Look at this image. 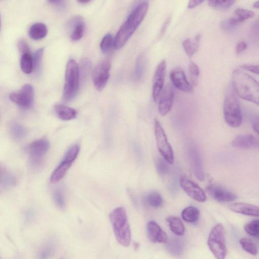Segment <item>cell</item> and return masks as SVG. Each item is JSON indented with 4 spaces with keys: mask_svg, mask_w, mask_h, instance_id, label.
<instances>
[{
    "mask_svg": "<svg viewBox=\"0 0 259 259\" xmlns=\"http://www.w3.org/2000/svg\"><path fill=\"white\" fill-rule=\"evenodd\" d=\"M232 84L238 96L259 106V82L239 69L232 73Z\"/></svg>",
    "mask_w": 259,
    "mask_h": 259,
    "instance_id": "cell-1",
    "label": "cell"
},
{
    "mask_svg": "<svg viewBox=\"0 0 259 259\" xmlns=\"http://www.w3.org/2000/svg\"><path fill=\"white\" fill-rule=\"evenodd\" d=\"M148 7V3L143 2L128 16L114 37L115 49L119 50L126 43L145 18Z\"/></svg>",
    "mask_w": 259,
    "mask_h": 259,
    "instance_id": "cell-2",
    "label": "cell"
},
{
    "mask_svg": "<svg viewBox=\"0 0 259 259\" xmlns=\"http://www.w3.org/2000/svg\"><path fill=\"white\" fill-rule=\"evenodd\" d=\"M109 218L117 242L123 246H129L131 232L125 209L122 207L114 209L110 212Z\"/></svg>",
    "mask_w": 259,
    "mask_h": 259,
    "instance_id": "cell-3",
    "label": "cell"
},
{
    "mask_svg": "<svg viewBox=\"0 0 259 259\" xmlns=\"http://www.w3.org/2000/svg\"><path fill=\"white\" fill-rule=\"evenodd\" d=\"M223 113L225 120L229 126L237 128L241 125V110L237 95L232 84L228 87L226 92Z\"/></svg>",
    "mask_w": 259,
    "mask_h": 259,
    "instance_id": "cell-4",
    "label": "cell"
},
{
    "mask_svg": "<svg viewBox=\"0 0 259 259\" xmlns=\"http://www.w3.org/2000/svg\"><path fill=\"white\" fill-rule=\"evenodd\" d=\"M80 71L76 61L70 60L66 65L65 83L63 89V99L70 101L77 95L79 89Z\"/></svg>",
    "mask_w": 259,
    "mask_h": 259,
    "instance_id": "cell-5",
    "label": "cell"
},
{
    "mask_svg": "<svg viewBox=\"0 0 259 259\" xmlns=\"http://www.w3.org/2000/svg\"><path fill=\"white\" fill-rule=\"evenodd\" d=\"M207 245L215 258H225L227 254L225 231L222 224H217L212 228L208 235Z\"/></svg>",
    "mask_w": 259,
    "mask_h": 259,
    "instance_id": "cell-6",
    "label": "cell"
},
{
    "mask_svg": "<svg viewBox=\"0 0 259 259\" xmlns=\"http://www.w3.org/2000/svg\"><path fill=\"white\" fill-rule=\"evenodd\" d=\"M80 150V146L75 144L70 146L67 150L62 160L52 172L50 181L52 183L60 181L65 175L76 159Z\"/></svg>",
    "mask_w": 259,
    "mask_h": 259,
    "instance_id": "cell-7",
    "label": "cell"
},
{
    "mask_svg": "<svg viewBox=\"0 0 259 259\" xmlns=\"http://www.w3.org/2000/svg\"><path fill=\"white\" fill-rule=\"evenodd\" d=\"M49 146V142L45 138L37 140L29 146L28 161L33 169H37L42 165Z\"/></svg>",
    "mask_w": 259,
    "mask_h": 259,
    "instance_id": "cell-8",
    "label": "cell"
},
{
    "mask_svg": "<svg viewBox=\"0 0 259 259\" xmlns=\"http://www.w3.org/2000/svg\"><path fill=\"white\" fill-rule=\"evenodd\" d=\"M154 133L157 149L159 153L168 163L173 164L174 155L172 147L168 142L162 126L156 119L154 122Z\"/></svg>",
    "mask_w": 259,
    "mask_h": 259,
    "instance_id": "cell-9",
    "label": "cell"
},
{
    "mask_svg": "<svg viewBox=\"0 0 259 259\" xmlns=\"http://www.w3.org/2000/svg\"><path fill=\"white\" fill-rule=\"evenodd\" d=\"M110 68L111 63L108 59L102 60L95 68L93 80L94 86L98 91H102L105 87L110 77Z\"/></svg>",
    "mask_w": 259,
    "mask_h": 259,
    "instance_id": "cell-10",
    "label": "cell"
},
{
    "mask_svg": "<svg viewBox=\"0 0 259 259\" xmlns=\"http://www.w3.org/2000/svg\"><path fill=\"white\" fill-rule=\"evenodd\" d=\"M180 184L185 192L193 199L203 202L206 199L204 191L197 184L190 180L185 176H182Z\"/></svg>",
    "mask_w": 259,
    "mask_h": 259,
    "instance_id": "cell-11",
    "label": "cell"
},
{
    "mask_svg": "<svg viewBox=\"0 0 259 259\" xmlns=\"http://www.w3.org/2000/svg\"><path fill=\"white\" fill-rule=\"evenodd\" d=\"M34 98V90L30 84H24L18 92L10 95V99L13 102L23 108L31 106Z\"/></svg>",
    "mask_w": 259,
    "mask_h": 259,
    "instance_id": "cell-12",
    "label": "cell"
},
{
    "mask_svg": "<svg viewBox=\"0 0 259 259\" xmlns=\"http://www.w3.org/2000/svg\"><path fill=\"white\" fill-rule=\"evenodd\" d=\"M175 97V90L170 83L163 89L159 97L158 109L161 116L166 115L171 110Z\"/></svg>",
    "mask_w": 259,
    "mask_h": 259,
    "instance_id": "cell-13",
    "label": "cell"
},
{
    "mask_svg": "<svg viewBox=\"0 0 259 259\" xmlns=\"http://www.w3.org/2000/svg\"><path fill=\"white\" fill-rule=\"evenodd\" d=\"M166 63L162 60L156 67L152 82V97L155 102L158 99L163 89Z\"/></svg>",
    "mask_w": 259,
    "mask_h": 259,
    "instance_id": "cell-14",
    "label": "cell"
},
{
    "mask_svg": "<svg viewBox=\"0 0 259 259\" xmlns=\"http://www.w3.org/2000/svg\"><path fill=\"white\" fill-rule=\"evenodd\" d=\"M206 191L213 199L220 202H232L237 198L234 193L216 184L208 185Z\"/></svg>",
    "mask_w": 259,
    "mask_h": 259,
    "instance_id": "cell-15",
    "label": "cell"
},
{
    "mask_svg": "<svg viewBox=\"0 0 259 259\" xmlns=\"http://www.w3.org/2000/svg\"><path fill=\"white\" fill-rule=\"evenodd\" d=\"M170 78L174 86L186 93L193 90V86L187 80L184 71L179 67L173 69L170 73Z\"/></svg>",
    "mask_w": 259,
    "mask_h": 259,
    "instance_id": "cell-16",
    "label": "cell"
},
{
    "mask_svg": "<svg viewBox=\"0 0 259 259\" xmlns=\"http://www.w3.org/2000/svg\"><path fill=\"white\" fill-rule=\"evenodd\" d=\"M146 230L149 239L153 243H166L168 240L166 233L154 221H149L147 223Z\"/></svg>",
    "mask_w": 259,
    "mask_h": 259,
    "instance_id": "cell-17",
    "label": "cell"
},
{
    "mask_svg": "<svg viewBox=\"0 0 259 259\" xmlns=\"http://www.w3.org/2000/svg\"><path fill=\"white\" fill-rule=\"evenodd\" d=\"M188 154L194 174L200 181L204 179V172L199 153L194 145H191L188 149Z\"/></svg>",
    "mask_w": 259,
    "mask_h": 259,
    "instance_id": "cell-18",
    "label": "cell"
},
{
    "mask_svg": "<svg viewBox=\"0 0 259 259\" xmlns=\"http://www.w3.org/2000/svg\"><path fill=\"white\" fill-rule=\"evenodd\" d=\"M228 208L231 211L246 215L259 217V206L251 204L238 202L230 204Z\"/></svg>",
    "mask_w": 259,
    "mask_h": 259,
    "instance_id": "cell-19",
    "label": "cell"
},
{
    "mask_svg": "<svg viewBox=\"0 0 259 259\" xmlns=\"http://www.w3.org/2000/svg\"><path fill=\"white\" fill-rule=\"evenodd\" d=\"M257 144V141L251 135H239L232 142V145L238 149H248L254 147Z\"/></svg>",
    "mask_w": 259,
    "mask_h": 259,
    "instance_id": "cell-20",
    "label": "cell"
},
{
    "mask_svg": "<svg viewBox=\"0 0 259 259\" xmlns=\"http://www.w3.org/2000/svg\"><path fill=\"white\" fill-rule=\"evenodd\" d=\"M17 183L15 176L9 170L1 167L0 187L1 189H7L14 186Z\"/></svg>",
    "mask_w": 259,
    "mask_h": 259,
    "instance_id": "cell-21",
    "label": "cell"
},
{
    "mask_svg": "<svg viewBox=\"0 0 259 259\" xmlns=\"http://www.w3.org/2000/svg\"><path fill=\"white\" fill-rule=\"evenodd\" d=\"M57 116L63 120H69L75 118L77 115L76 111L64 105L57 104L54 106Z\"/></svg>",
    "mask_w": 259,
    "mask_h": 259,
    "instance_id": "cell-22",
    "label": "cell"
},
{
    "mask_svg": "<svg viewBox=\"0 0 259 259\" xmlns=\"http://www.w3.org/2000/svg\"><path fill=\"white\" fill-rule=\"evenodd\" d=\"M48 29L46 25L42 23H36L30 27L29 35L34 40H39L44 38L47 34Z\"/></svg>",
    "mask_w": 259,
    "mask_h": 259,
    "instance_id": "cell-23",
    "label": "cell"
},
{
    "mask_svg": "<svg viewBox=\"0 0 259 259\" xmlns=\"http://www.w3.org/2000/svg\"><path fill=\"white\" fill-rule=\"evenodd\" d=\"M166 221L171 231L176 235L181 236L185 233V226L181 220L175 216H168L166 218Z\"/></svg>",
    "mask_w": 259,
    "mask_h": 259,
    "instance_id": "cell-24",
    "label": "cell"
},
{
    "mask_svg": "<svg viewBox=\"0 0 259 259\" xmlns=\"http://www.w3.org/2000/svg\"><path fill=\"white\" fill-rule=\"evenodd\" d=\"M201 38L200 34H197L193 39H185L182 44L184 50L188 57H192L197 51Z\"/></svg>",
    "mask_w": 259,
    "mask_h": 259,
    "instance_id": "cell-25",
    "label": "cell"
},
{
    "mask_svg": "<svg viewBox=\"0 0 259 259\" xmlns=\"http://www.w3.org/2000/svg\"><path fill=\"white\" fill-rule=\"evenodd\" d=\"M9 129L12 138L16 140L23 139L26 135L25 128L15 121H12L10 123Z\"/></svg>",
    "mask_w": 259,
    "mask_h": 259,
    "instance_id": "cell-26",
    "label": "cell"
},
{
    "mask_svg": "<svg viewBox=\"0 0 259 259\" xmlns=\"http://www.w3.org/2000/svg\"><path fill=\"white\" fill-rule=\"evenodd\" d=\"M199 215L200 212L198 209L192 206L186 207L182 212L183 219L189 223L197 222L199 219Z\"/></svg>",
    "mask_w": 259,
    "mask_h": 259,
    "instance_id": "cell-27",
    "label": "cell"
},
{
    "mask_svg": "<svg viewBox=\"0 0 259 259\" xmlns=\"http://www.w3.org/2000/svg\"><path fill=\"white\" fill-rule=\"evenodd\" d=\"M166 243L167 250L174 255H180L183 251V242L178 239L172 238Z\"/></svg>",
    "mask_w": 259,
    "mask_h": 259,
    "instance_id": "cell-28",
    "label": "cell"
},
{
    "mask_svg": "<svg viewBox=\"0 0 259 259\" xmlns=\"http://www.w3.org/2000/svg\"><path fill=\"white\" fill-rule=\"evenodd\" d=\"M20 67L25 74H30L33 70V58L30 53L22 54Z\"/></svg>",
    "mask_w": 259,
    "mask_h": 259,
    "instance_id": "cell-29",
    "label": "cell"
},
{
    "mask_svg": "<svg viewBox=\"0 0 259 259\" xmlns=\"http://www.w3.org/2000/svg\"><path fill=\"white\" fill-rule=\"evenodd\" d=\"M145 201L150 206L157 208L161 205L162 198L159 193L153 191L149 193L146 196Z\"/></svg>",
    "mask_w": 259,
    "mask_h": 259,
    "instance_id": "cell-30",
    "label": "cell"
},
{
    "mask_svg": "<svg viewBox=\"0 0 259 259\" xmlns=\"http://www.w3.org/2000/svg\"><path fill=\"white\" fill-rule=\"evenodd\" d=\"M100 48L104 53H109L115 48L114 38L111 34L108 33L103 37L100 43Z\"/></svg>",
    "mask_w": 259,
    "mask_h": 259,
    "instance_id": "cell-31",
    "label": "cell"
},
{
    "mask_svg": "<svg viewBox=\"0 0 259 259\" xmlns=\"http://www.w3.org/2000/svg\"><path fill=\"white\" fill-rule=\"evenodd\" d=\"M244 229L248 235L259 240L258 219L253 220L246 224Z\"/></svg>",
    "mask_w": 259,
    "mask_h": 259,
    "instance_id": "cell-32",
    "label": "cell"
},
{
    "mask_svg": "<svg viewBox=\"0 0 259 259\" xmlns=\"http://www.w3.org/2000/svg\"><path fill=\"white\" fill-rule=\"evenodd\" d=\"M241 247L248 253L255 255L257 254L258 249L256 245L249 239L243 237L239 240Z\"/></svg>",
    "mask_w": 259,
    "mask_h": 259,
    "instance_id": "cell-33",
    "label": "cell"
},
{
    "mask_svg": "<svg viewBox=\"0 0 259 259\" xmlns=\"http://www.w3.org/2000/svg\"><path fill=\"white\" fill-rule=\"evenodd\" d=\"M243 21L238 17H232L223 21L221 23V28L225 31L234 29Z\"/></svg>",
    "mask_w": 259,
    "mask_h": 259,
    "instance_id": "cell-34",
    "label": "cell"
},
{
    "mask_svg": "<svg viewBox=\"0 0 259 259\" xmlns=\"http://www.w3.org/2000/svg\"><path fill=\"white\" fill-rule=\"evenodd\" d=\"M84 23L81 21L74 26L70 30V38L72 40L76 41L81 38L84 31Z\"/></svg>",
    "mask_w": 259,
    "mask_h": 259,
    "instance_id": "cell-35",
    "label": "cell"
},
{
    "mask_svg": "<svg viewBox=\"0 0 259 259\" xmlns=\"http://www.w3.org/2000/svg\"><path fill=\"white\" fill-rule=\"evenodd\" d=\"M55 248V243L52 241H49L41 247L39 251V257L41 258H48L51 256Z\"/></svg>",
    "mask_w": 259,
    "mask_h": 259,
    "instance_id": "cell-36",
    "label": "cell"
},
{
    "mask_svg": "<svg viewBox=\"0 0 259 259\" xmlns=\"http://www.w3.org/2000/svg\"><path fill=\"white\" fill-rule=\"evenodd\" d=\"M145 65V59L143 55H140L136 60L135 70V77L137 79H140L143 76Z\"/></svg>",
    "mask_w": 259,
    "mask_h": 259,
    "instance_id": "cell-37",
    "label": "cell"
},
{
    "mask_svg": "<svg viewBox=\"0 0 259 259\" xmlns=\"http://www.w3.org/2000/svg\"><path fill=\"white\" fill-rule=\"evenodd\" d=\"M235 0H208L209 6L218 9H226L231 7Z\"/></svg>",
    "mask_w": 259,
    "mask_h": 259,
    "instance_id": "cell-38",
    "label": "cell"
},
{
    "mask_svg": "<svg viewBox=\"0 0 259 259\" xmlns=\"http://www.w3.org/2000/svg\"><path fill=\"white\" fill-rule=\"evenodd\" d=\"M189 71L191 84L193 87H195L198 83L199 75V68L195 63L192 62L189 64Z\"/></svg>",
    "mask_w": 259,
    "mask_h": 259,
    "instance_id": "cell-39",
    "label": "cell"
},
{
    "mask_svg": "<svg viewBox=\"0 0 259 259\" xmlns=\"http://www.w3.org/2000/svg\"><path fill=\"white\" fill-rule=\"evenodd\" d=\"M53 197L56 205L61 209H64L65 207V200L63 191L57 188L53 193Z\"/></svg>",
    "mask_w": 259,
    "mask_h": 259,
    "instance_id": "cell-40",
    "label": "cell"
},
{
    "mask_svg": "<svg viewBox=\"0 0 259 259\" xmlns=\"http://www.w3.org/2000/svg\"><path fill=\"white\" fill-rule=\"evenodd\" d=\"M43 54L44 49L40 48L37 50L32 56L33 70L36 72H38L40 70Z\"/></svg>",
    "mask_w": 259,
    "mask_h": 259,
    "instance_id": "cell-41",
    "label": "cell"
},
{
    "mask_svg": "<svg viewBox=\"0 0 259 259\" xmlns=\"http://www.w3.org/2000/svg\"><path fill=\"white\" fill-rule=\"evenodd\" d=\"M167 163L164 158H156L155 164L156 169L159 174L164 175L167 173L168 171Z\"/></svg>",
    "mask_w": 259,
    "mask_h": 259,
    "instance_id": "cell-42",
    "label": "cell"
},
{
    "mask_svg": "<svg viewBox=\"0 0 259 259\" xmlns=\"http://www.w3.org/2000/svg\"><path fill=\"white\" fill-rule=\"evenodd\" d=\"M235 14L236 16L238 17L243 21L253 17L254 15L253 11L243 9H236L235 11Z\"/></svg>",
    "mask_w": 259,
    "mask_h": 259,
    "instance_id": "cell-43",
    "label": "cell"
},
{
    "mask_svg": "<svg viewBox=\"0 0 259 259\" xmlns=\"http://www.w3.org/2000/svg\"><path fill=\"white\" fill-rule=\"evenodd\" d=\"M92 62L88 58H83L80 63V73L84 77L88 74L91 68Z\"/></svg>",
    "mask_w": 259,
    "mask_h": 259,
    "instance_id": "cell-44",
    "label": "cell"
},
{
    "mask_svg": "<svg viewBox=\"0 0 259 259\" xmlns=\"http://www.w3.org/2000/svg\"><path fill=\"white\" fill-rule=\"evenodd\" d=\"M251 38L259 39V17L252 23L249 32Z\"/></svg>",
    "mask_w": 259,
    "mask_h": 259,
    "instance_id": "cell-45",
    "label": "cell"
},
{
    "mask_svg": "<svg viewBox=\"0 0 259 259\" xmlns=\"http://www.w3.org/2000/svg\"><path fill=\"white\" fill-rule=\"evenodd\" d=\"M17 47L22 54L30 53V48L27 43L23 39H20L17 42Z\"/></svg>",
    "mask_w": 259,
    "mask_h": 259,
    "instance_id": "cell-46",
    "label": "cell"
},
{
    "mask_svg": "<svg viewBox=\"0 0 259 259\" xmlns=\"http://www.w3.org/2000/svg\"><path fill=\"white\" fill-rule=\"evenodd\" d=\"M240 67L259 75V65L244 64L241 65Z\"/></svg>",
    "mask_w": 259,
    "mask_h": 259,
    "instance_id": "cell-47",
    "label": "cell"
},
{
    "mask_svg": "<svg viewBox=\"0 0 259 259\" xmlns=\"http://www.w3.org/2000/svg\"><path fill=\"white\" fill-rule=\"evenodd\" d=\"M35 213L32 209H27L24 214V221L26 223H29L34 218Z\"/></svg>",
    "mask_w": 259,
    "mask_h": 259,
    "instance_id": "cell-48",
    "label": "cell"
},
{
    "mask_svg": "<svg viewBox=\"0 0 259 259\" xmlns=\"http://www.w3.org/2000/svg\"><path fill=\"white\" fill-rule=\"evenodd\" d=\"M247 45L244 41H239L236 47V53L239 54L246 49Z\"/></svg>",
    "mask_w": 259,
    "mask_h": 259,
    "instance_id": "cell-49",
    "label": "cell"
},
{
    "mask_svg": "<svg viewBox=\"0 0 259 259\" xmlns=\"http://www.w3.org/2000/svg\"><path fill=\"white\" fill-rule=\"evenodd\" d=\"M252 127L253 130L259 135V116H254L251 121Z\"/></svg>",
    "mask_w": 259,
    "mask_h": 259,
    "instance_id": "cell-50",
    "label": "cell"
},
{
    "mask_svg": "<svg viewBox=\"0 0 259 259\" xmlns=\"http://www.w3.org/2000/svg\"><path fill=\"white\" fill-rule=\"evenodd\" d=\"M204 0H189L188 3L189 9L194 8L201 4Z\"/></svg>",
    "mask_w": 259,
    "mask_h": 259,
    "instance_id": "cell-51",
    "label": "cell"
},
{
    "mask_svg": "<svg viewBox=\"0 0 259 259\" xmlns=\"http://www.w3.org/2000/svg\"><path fill=\"white\" fill-rule=\"evenodd\" d=\"M48 2L56 6L61 7L64 4L65 0H48Z\"/></svg>",
    "mask_w": 259,
    "mask_h": 259,
    "instance_id": "cell-52",
    "label": "cell"
},
{
    "mask_svg": "<svg viewBox=\"0 0 259 259\" xmlns=\"http://www.w3.org/2000/svg\"><path fill=\"white\" fill-rule=\"evenodd\" d=\"M77 1L80 4H88V3H90L92 0H77Z\"/></svg>",
    "mask_w": 259,
    "mask_h": 259,
    "instance_id": "cell-53",
    "label": "cell"
},
{
    "mask_svg": "<svg viewBox=\"0 0 259 259\" xmlns=\"http://www.w3.org/2000/svg\"><path fill=\"white\" fill-rule=\"evenodd\" d=\"M253 7L256 9H259V1L255 2L253 4Z\"/></svg>",
    "mask_w": 259,
    "mask_h": 259,
    "instance_id": "cell-54",
    "label": "cell"
}]
</instances>
